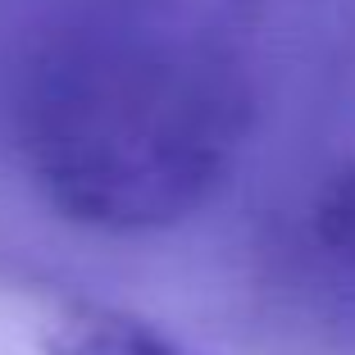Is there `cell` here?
I'll list each match as a JSON object with an SVG mask.
<instances>
[{
	"label": "cell",
	"instance_id": "1",
	"mask_svg": "<svg viewBox=\"0 0 355 355\" xmlns=\"http://www.w3.org/2000/svg\"><path fill=\"white\" fill-rule=\"evenodd\" d=\"M14 150L69 223L159 232L223 191L255 123L237 32L191 0H96L14 83Z\"/></svg>",
	"mask_w": 355,
	"mask_h": 355
},
{
	"label": "cell",
	"instance_id": "2",
	"mask_svg": "<svg viewBox=\"0 0 355 355\" xmlns=\"http://www.w3.org/2000/svg\"><path fill=\"white\" fill-rule=\"evenodd\" d=\"M342 119L333 146L310 168L292 205V246L314 273L355 296V37L346 42L342 69Z\"/></svg>",
	"mask_w": 355,
	"mask_h": 355
},
{
	"label": "cell",
	"instance_id": "3",
	"mask_svg": "<svg viewBox=\"0 0 355 355\" xmlns=\"http://www.w3.org/2000/svg\"><path fill=\"white\" fill-rule=\"evenodd\" d=\"M46 355H191L155 324L101 301H64L42 337Z\"/></svg>",
	"mask_w": 355,
	"mask_h": 355
}]
</instances>
